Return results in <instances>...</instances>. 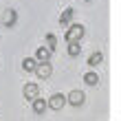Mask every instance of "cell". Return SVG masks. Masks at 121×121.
Segmentation results:
<instances>
[{
	"mask_svg": "<svg viewBox=\"0 0 121 121\" xmlns=\"http://www.w3.org/2000/svg\"><path fill=\"white\" fill-rule=\"evenodd\" d=\"M82 35H84V26L82 24H70L64 38H66V42H79Z\"/></svg>",
	"mask_w": 121,
	"mask_h": 121,
	"instance_id": "6da1fadb",
	"label": "cell"
},
{
	"mask_svg": "<svg viewBox=\"0 0 121 121\" xmlns=\"http://www.w3.org/2000/svg\"><path fill=\"white\" fill-rule=\"evenodd\" d=\"M64 106H66V97L60 95V92H55V95L46 101V108H53V110H62Z\"/></svg>",
	"mask_w": 121,
	"mask_h": 121,
	"instance_id": "7a4b0ae2",
	"label": "cell"
},
{
	"mask_svg": "<svg viewBox=\"0 0 121 121\" xmlns=\"http://www.w3.org/2000/svg\"><path fill=\"white\" fill-rule=\"evenodd\" d=\"M84 99H86V97H84V92H82V90H70V92H68V97H66V101H68V104H73V106H82V104H84Z\"/></svg>",
	"mask_w": 121,
	"mask_h": 121,
	"instance_id": "3957f363",
	"label": "cell"
},
{
	"mask_svg": "<svg viewBox=\"0 0 121 121\" xmlns=\"http://www.w3.org/2000/svg\"><path fill=\"white\" fill-rule=\"evenodd\" d=\"M22 92H24L26 99H31V101H33V99L40 95V86H38V84H33V82H31V84H24V90H22Z\"/></svg>",
	"mask_w": 121,
	"mask_h": 121,
	"instance_id": "277c9868",
	"label": "cell"
},
{
	"mask_svg": "<svg viewBox=\"0 0 121 121\" xmlns=\"http://www.w3.org/2000/svg\"><path fill=\"white\" fill-rule=\"evenodd\" d=\"M33 73L38 75L40 79H46V77H51V64H48V62H44V64H38Z\"/></svg>",
	"mask_w": 121,
	"mask_h": 121,
	"instance_id": "5b68a950",
	"label": "cell"
},
{
	"mask_svg": "<svg viewBox=\"0 0 121 121\" xmlns=\"http://www.w3.org/2000/svg\"><path fill=\"white\" fill-rule=\"evenodd\" d=\"M38 64H44V62H48L51 60V51H48L46 46H40L38 51H35V57H33Z\"/></svg>",
	"mask_w": 121,
	"mask_h": 121,
	"instance_id": "8992f818",
	"label": "cell"
},
{
	"mask_svg": "<svg viewBox=\"0 0 121 121\" xmlns=\"http://www.w3.org/2000/svg\"><path fill=\"white\" fill-rule=\"evenodd\" d=\"M16 20H18V13L13 11V9H7V11H4V16H2V22H4L7 26H13V24H16Z\"/></svg>",
	"mask_w": 121,
	"mask_h": 121,
	"instance_id": "52a82bcc",
	"label": "cell"
},
{
	"mask_svg": "<svg viewBox=\"0 0 121 121\" xmlns=\"http://www.w3.org/2000/svg\"><path fill=\"white\" fill-rule=\"evenodd\" d=\"M31 108H33L35 115H42V112L46 110V101H44V99H40V97H35L33 104H31Z\"/></svg>",
	"mask_w": 121,
	"mask_h": 121,
	"instance_id": "ba28073f",
	"label": "cell"
},
{
	"mask_svg": "<svg viewBox=\"0 0 121 121\" xmlns=\"http://www.w3.org/2000/svg\"><path fill=\"white\" fill-rule=\"evenodd\" d=\"M84 82H86L88 86H97V84H99V75L95 73V70H88V73L84 75Z\"/></svg>",
	"mask_w": 121,
	"mask_h": 121,
	"instance_id": "9c48e42d",
	"label": "cell"
},
{
	"mask_svg": "<svg viewBox=\"0 0 121 121\" xmlns=\"http://www.w3.org/2000/svg\"><path fill=\"white\" fill-rule=\"evenodd\" d=\"M73 16H75V11L70 9V7H68V9H64V11H62V16H60V24H70Z\"/></svg>",
	"mask_w": 121,
	"mask_h": 121,
	"instance_id": "30bf717a",
	"label": "cell"
},
{
	"mask_svg": "<svg viewBox=\"0 0 121 121\" xmlns=\"http://www.w3.org/2000/svg\"><path fill=\"white\" fill-rule=\"evenodd\" d=\"M35 66H38V62H35L33 57H24V60H22V68L26 70V73H33Z\"/></svg>",
	"mask_w": 121,
	"mask_h": 121,
	"instance_id": "8fae6325",
	"label": "cell"
},
{
	"mask_svg": "<svg viewBox=\"0 0 121 121\" xmlns=\"http://www.w3.org/2000/svg\"><path fill=\"white\" fill-rule=\"evenodd\" d=\"M101 62H104V53H92L90 57H88V64H90L92 68H95V66H99Z\"/></svg>",
	"mask_w": 121,
	"mask_h": 121,
	"instance_id": "7c38bea8",
	"label": "cell"
},
{
	"mask_svg": "<svg viewBox=\"0 0 121 121\" xmlns=\"http://www.w3.org/2000/svg\"><path fill=\"white\" fill-rule=\"evenodd\" d=\"M82 53V46H79V42H68V55H79Z\"/></svg>",
	"mask_w": 121,
	"mask_h": 121,
	"instance_id": "4fadbf2b",
	"label": "cell"
},
{
	"mask_svg": "<svg viewBox=\"0 0 121 121\" xmlns=\"http://www.w3.org/2000/svg\"><path fill=\"white\" fill-rule=\"evenodd\" d=\"M46 42H48V51H53V48H55V35H46Z\"/></svg>",
	"mask_w": 121,
	"mask_h": 121,
	"instance_id": "5bb4252c",
	"label": "cell"
}]
</instances>
